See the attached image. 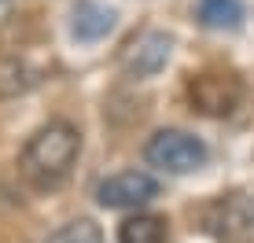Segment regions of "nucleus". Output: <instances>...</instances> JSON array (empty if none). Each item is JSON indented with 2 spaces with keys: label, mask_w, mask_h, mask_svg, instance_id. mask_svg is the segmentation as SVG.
<instances>
[{
  "label": "nucleus",
  "mask_w": 254,
  "mask_h": 243,
  "mask_svg": "<svg viewBox=\"0 0 254 243\" xmlns=\"http://www.w3.org/2000/svg\"><path fill=\"white\" fill-rule=\"evenodd\" d=\"M77 151H81V133L70 122H48L22 147V177L33 188H59L74 170Z\"/></svg>",
  "instance_id": "1"
},
{
  "label": "nucleus",
  "mask_w": 254,
  "mask_h": 243,
  "mask_svg": "<svg viewBox=\"0 0 254 243\" xmlns=\"http://www.w3.org/2000/svg\"><path fill=\"white\" fill-rule=\"evenodd\" d=\"M144 159L166 173H191L206 162V144L199 136L185 133V129H159L147 140Z\"/></svg>",
  "instance_id": "2"
},
{
  "label": "nucleus",
  "mask_w": 254,
  "mask_h": 243,
  "mask_svg": "<svg viewBox=\"0 0 254 243\" xmlns=\"http://www.w3.org/2000/svg\"><path fill=\"white\" fill-rule=\"evenodd\" d=\"M188 100L199 115L225 118L240 107L243 100V81L232 70H203L188 81Z\"/></svg>",
  "instance_id": "3"
},
{
  "label": "nucleus",
  "mask_w": 254,
  "mask_h": 243,
  "mask_svg": "<svg viewBox=\"0 0 254 243\" xmlns=\"http://www.w3.org/2000/svg\"><path fill=\"white\" fill-rule=\"evenodd\" d=\"M203 221H206V229L214 232L217 240L236 243V240L251 236V229H254V203H251L247 195H240V192L221 195L217 203L206 206Z\"/></svg>",
  "instance_id": "4"
},
{
  "label": "nucleus",
  "mask_w": 254,
  "mask_h": 243,
  "mask_svg": "<svg viewBox=\"0 0 254 243\" xmlns=\"http://www.w3.org/2000/svg\"><path fill=\"white\" fill-rule=\"evenodd\" d=\"M118 59H122V66H126V74L151 77V74H159L166 66V59H170V37H166L162 30H140L122 45Z\"/></svg>",
  "instance_id": "5"
},
{
  "label": "nucleus",
  "mask_w": 254,
  "mask_h": 243,
  "mask_svg": "<svg viewBox=\"0 0 254 243\" xmlns=\"http://www.w3.org/2000/svg\"><path fill=\"white\" fill-rule=\"evenodd\" d=\"M159 195V181L147 177L140 170H126L107 177L100 188H96V199L100 206H111V210H129V206H144Z\"/></svg>",
  "instance_id": "6"
},
{
  "label": "nucleus",
  "mask_w": 254,
  "mask_h": 243,
  "mask_svg": "<svg viewBox=\"0 0 254 243\" xmlns=\"http://www.w3.org/2000/svg\"><path fill=\"white\" fill-rule=\"evenodd\" d=\"M74 37L81 41H100L107 37L111 30H115V11L103 4H96V0H77L74 4Z\"/></svg>",
  "instance_id": "7"
},
{
  "label": "nucleus",
  "mask_w": 254,
  "mask_h": 243,
  "mask_svg": "<svg viewBox=\"0 0 254 243\" xmlns=\"http://www.w3.org/2000/svg\"><path fill=\"white\" fill-rule=\"evenodd\" d=\"M118 243H166V221L155 214H136V218L122 221Z\"/></svg>",
  "instance_id": "8"
},
{
  "label": "nucleus",
  "mask_w": 254,
  "mask_h": 243,
  "mask_svg": "<svg viewBox=\"0 0 254 243\" xmlns=\"http://www.w3.org/2000/svg\"><path fill=\"white\" fill-rule=\"evenodd\" d=\"M243 19L240 0H199V22L210 30H232Z\"/></svg>",
  "instance_id": "9"
},
{
  "label": "nucleus",
  "mask_w": 254,
  "mask_h": 243,
  "mask_svg": "<svg viewBox=\"0 0 254 243\" xmlns=\"http://www.w3.org/2000/svg\"><path fill=\"white\" fill-rule=\"evenodd\" d=\"M48 243H103V232L96 221L77 218V221H66L63 229H56L48 236Z\"/></svg>",
  "instance_id": "10"
}]
</instances>
